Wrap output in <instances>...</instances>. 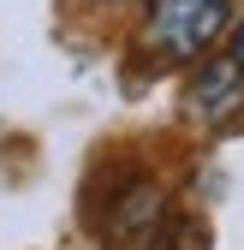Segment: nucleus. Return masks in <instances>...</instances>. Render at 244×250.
Segmentation results:
<instances>
[{"label":"nucleus","mask_w":244,"mask_h":250,"mask_svg":"<svg viewBox=\"0 0 244 250\" xmlns=\"http://www.w3.org/2000/svg\"><path fill=\"white\" fill-rule=\"evenodd\" d=\"M226 24H232V0H149L143 48L167 66H185L221 42Z\"/></svg>","instance_id":"obj_1"},{"label":"nucleus","mask_w":244,"mask_h":250,"mask_svg":"<svg viewBox=\"0 0 244 250\" xmlns=\"http://www.w3.org/2000/svg\"><path fill=\"white\" fill-rule=\"evenodd\" d=\"M167 232V191L155 179H131L107 208V244L113 250H161Z\"/></svg>","instance_id":"obj_2"},{"label":"nucleus","mask_w":244,"mask_h":250,"mask_svg":"<svg viewBox=\"0 0 244 250\" xmlns=\"http://www.w3.org/2000/svg\"><path fill=\"white\" fill-rule=\"evenodd\" d=\"M185 107H191V119H203V125L232 119V113L244 107V66H238V60H203V72H197L191 89H185Z\"/></svg>","instance_id":"obj_3"},{"label":"nucleus","mask_w":244,"mask_h":250,"mask_svg":"<svg viewBox=\"0 0 244 250\" xmlns=\"http://www.w3.org/2000/svg\"><path fill=\"white\" fill-rule=\"evenodd\" d=\"M179 250H203V227H197V221L179 227Z\"/></svg>","instance_id":"obj_4"},{"label":"nucleus","mask_w":244,"mask_h":250,"mask_svg":"<svg viewBox=\"0 0 244 250\" xmlns=\"http://www.w3.org/2000/svg\"><path fill=\"white\" fill-rule=\"evenodd\" d=\"M232 60H238V66H244V24L232 30Z\"/></svg>","instance_id":"obj_5"}]
</instances>
